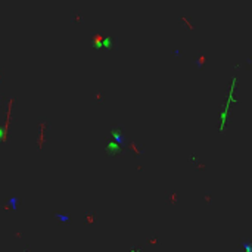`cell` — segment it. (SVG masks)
<instances>
[{"label":"cell","mask_w":252,"mask_h":252,"mask_svg":"<svg viewBox=\"0 0 252 252\" xmlns=\"http://www.w3.org/2000/svg\"><path fill=\"white\" fill-rule=\"evenodd\" d=\"M130 252H142V248H131Z\"/></svg>","instance_id":"obj_1"},{"label":"cell","mask_w":252,"mask_h":252,"mask_svg":"<svg viewBox=\"0 0 252 252\" xmlns=\"http://www.w3.org/2000/svg\"><path fill=\"white\" fill-rule=\"evenodd\" d=\"M245 251H246V252H251V249H249V243H245Z\"/></svg>","instance_id":"obj_2"}]
</instances>
